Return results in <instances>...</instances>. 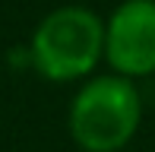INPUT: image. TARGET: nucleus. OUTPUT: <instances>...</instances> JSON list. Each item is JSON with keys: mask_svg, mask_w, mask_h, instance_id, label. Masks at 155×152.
I'll return each instance as SVG.
<instances>
[{"mask_svg": "<svg viewBox=\"0 0 155 152\" xmlns=\"http://www.w3.org/2000/svg\"><path fill=\"white\" fill-rule=\"evenodd\" d=\"M143 121V98L133 79L92 76L70 105V136L86 152H120Z\"/></svg>", "mask_w": 155, "mask_h": 152, "instance_id": "f257e3e1", "label": "nucleus"}, {"mask_svg": "<svg viewBox=\"0 0 155 152\" xmlns=\"http://www.w3.org/2000/svg\"><path fill=\"white\" fill-rule=\"evenodd\" d=\"M29 57L51 82L82 79L104 57V19L89 6H60L48 13L35 25Z\"/></svg>", "mask_w": 155, "mask_h": 152, "instance_id": "f03ea898", "label": "nucleus"}, {"mask_svg": "<svg viewBox=\"0 0 155 152\" xmlns=\"http://www.w3.org/2000/svg\"><path fill=\"white\" fill-rule=\"evenodd\" d=\"M104 60L127 79L155 73V0H124L111 13L104 22Z\"/></svg>", "mask_w": 155, "mask_h": 152, "instance_id": "7ed1b4c3", "label": "nucleus"}]
</instances>
